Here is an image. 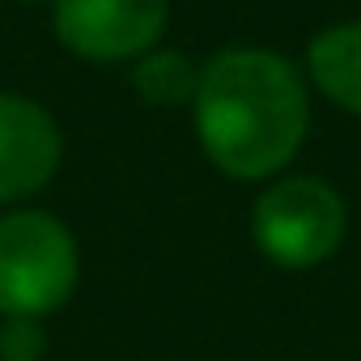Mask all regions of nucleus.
Masks as SVG:
<instances>
[{
	"instance_id": "nucleus-3",
	"label": "nucleus",
	"mask_w": 361,
	"mask_h": 361,
	"mask_svg": "<svg viewBox=\"0 0 361 361\" xmlns=\"http://www.w3.org/2000/svg\"><path fill=\"white\" fill-rule=\"evenodd\" d=\"M344 230H348L344 196L319 174L272 178L251 209V238L259 255L289 272L327 264L340 251Z\"/></svg>"
},
{
	"instance_id": "nucleus-9",
	"label": "nucleus",
	"mask_w": 361,
	"mask_h": 361,
	"mask_svg": "<svg viewBox=\"0 0 361 361\" xmlns=\"http://www.w3.org/2000/svg\"><path fill=\"white\" fill-rule=\"evenodd\" d=\"M22 5H43V0H22Z\"/></svg>"
},
{
	"instance_id": "nucleus-1",
	"label": "nucleus",
	"mask_w": 361,
	"mask_h": 361,
	"mask_svg": "<svg viewBox=\"0 0 361 361\" xmlns=\"http://www.w3.org/2000/svg\"><path fill=\"white\" fill-rule=\"evenodd\" d=\"M192 123L204 157L226 178H276L310 132L306 77L272 47H221L200 64Z\"/></svg>"
},
{
	"instance_id": "nucleus-7",
	"label": "nucleus",
	"mask_w": 361,
	"mask_h": 361,
	"mask_svg": "<svg viewBox=\"0 0 361 361\" xmlns=\"http://www.w3.org/2000/svg\"><path fill=\"white\" fill-rule=\"evenodd\" d=\"M200 81V64H192L178 47H153L140 60H132V90L149 106H192Z\"/></svg>"
},
{
	"instance_id": "nucleus-5",
	"label": "nucleus",
	"mask_w": 361,
	"mask_h": 361,
	"mask_svg": "<svg viewBox=\"0 0 361 361\" xmlns=\"http://www.w3.org/2000/svg\"><path fill=\"white\" fill-rule=\"evenodd\" d=\"M64 161V132L56 115L26 98L0 90V204H26L39 196Z\"/></svg>"
},
{
	"instance_id": "nucleus-8",
	"label": "nucleus",
	"mask_w": 361,
	"mask_h": 361,
	"mask_svg": "<svg viewBox=\"0 0 361 361\" xmlns=\"http://www.w3.org/2000/svg\"><path fill=\"white\" fill-rule=\"evenodd\" d=\"M47 331L43 319H5L0 323V361H43Z\"/></svg>"
},
{
	"instance_id": "nucleus-2",
	"label": "nucleus",
	"mask_w": 361,
	"mask_h": 361,
	"mask_svg": "<svg viewBox=\"0 0 361 361\" xmlns=\"http://www.w3.org/2000/svg\"><path fill=\"white\" fill-rule=\"evenodd\" d=\"M81 276V251L73 230L47 209L0 213V314L47 319L56 314Z\"/></svg>"
},
{
	"instance_id": "nucleus-6",
	"label": "nucleus",
	"mask_w": 361,
	"mask_h": 361,
	"mask_svg": "<svg viewBox=\"0 0 361 361\" xmlns=\"http://www.w3.org/2000/svg\"><path fill=\"white\" fill-rule=\"evenodd\" d=\"M310 85L348 115H361V22L327 26L306 47Z\"/></svg>"
},
{
	"instance_id": "nucleus-4",
	"label": "nucleus",
	"mask_w": 361,
	"mask_h": 361,
	"mask_svg": "<svg viewBox=\"0 0 361 361\" xmlns=\"http://www.w3.org/2000/svg\"><path fill=\"white\" fill-rule=\"evenodd\" d=\"M170 0H51L56 39L90 64H128L161 47Z\"/></svg>"
}]
</instances>
